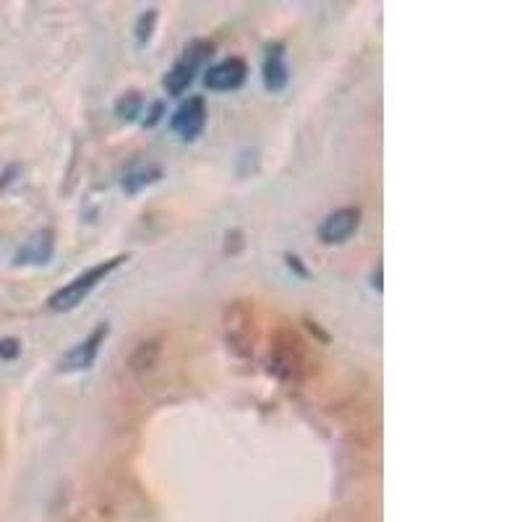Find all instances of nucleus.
I'll list each match as a JSON object with an SVG mask.
<instances>
[{"instance_id":"f8f14e48","label":"nucleus","mask_w":522,"mask_h":522,"mask_svg":"<svg viewBox=\"0 0 522 522\" xmlns=\"http://www.w3.org/2000/svg\"><path fill=\"white\" fill-rule=\"evenodd\" d=\"M141 108H144V97H141V92L128 89V92H123L121 97H118V102H115V115H118L121 121L131 123L139 118Z\"/></svg>"},{"instance_id":"f257e3e1","label":"nucleus","mask_w":522,"mask_h":522,"mask_svg":"<svg viewBox=\"0 0 522 522\" xmlns=\"http://www.w3.org/2000/svg\"><path fill=\"white\" fill-rule=\"evenodd\" d=\"M128 259H131L128 254H118V256H113V259L94 264V267H89L87 272H81V275H76L74 280L66 282L63 288L55 290V293L47 298V306L53 308V311H58V314L74 311V308H79L81 303L87 301L94 290L100 288L102 282L113 275L115 269L121 267V264H126Z\"/></svg>"},{"instance_id":"9b49d317","label":"nucleus","mask_w":522,"mask_h":522,"mask_svg":"<svg viewBox=\"0 0 522 522\" xmlns=\"http://www.w3.org/2000/svg\"><path fill=\"white\" fill-rule=\"evenodd\" d=\"M160 355H162L160 340H144L141 345H136V350L131 353V361H128V366H131L134 374H147V371H152L154 366H157Z\"/></svg>"},{"instance_id":"6e6552de","label":"nucleus","mask_w":522,"mask_h":522,"mask_svg":"<svg viewBox=\"0 0 522 522\" xmlns=\"http://www.w3.org/2000/svg\"><path fill=\"white\" fill-rule=\"evenodd\" d=\"M261 76H264L267 92L280 94L282 89L288 87L290 68L288 61H285V45H282V42L267 45V58H264V66H261Z\"/></svg>"},{"instance_id":"423d86ee","label":"nucleus","mask_w":522,"mask_h":522,"mask_svg":"<svg viewBox=\"0 0 522 522\" xmlns=\"http://www.w3.org/2000/svg\"><path fill=\"white\" fill-rule=\"evenodd\" d=\"M53 254H55V230L40 228L34 230L27 241L21 243V248L14 256V264L16 267H42V264H47V261L53 259Z\"/></svg>"},{"instance_id":"ddd939ff","label":"nucleus","mask_w":522,"mask_h":522,"mask_svg":"<svg viewBox=\"0 0 522 522\" xmlns=\"http://www.w3.org/2000/svg\"><path fill=\"white\" fill-rule=\"evenodd\" d=\"M154 24H157V11L154 8H149V11H144V14L139 16V21H136V42L139 45H147L149 40H152V32H154Z\"/></svg>"},{"instance_id":"20e7f679","label":"nucleus","mask_w":522,"mask_h":522,"mask_svg":"<svg viewBox=\"0 0 522 522\" xmlns=\"http://www.w3.org/2000/svg\"><path fill=\"white\" fill-rule=\"evenodd\" d=\"M361 228V209L358 207H340L335 212H329L319 225V241L327 246H340V243L350 241Z\"/></svg>"},{"instance_id":"2eb2a0df","label":"nucleus","mask_w":522,"mask_h":522,"mask_svg":"<svg viewBox=\"0 0 522 522\" xmlns=\"http://www.w3.org/2000/svg\"><path fill=\"white\" fill-rule=\"evenodd\" d=\"M162 115H165V102H162V100L152 102V108H149L147 118H144V128L157 126V123L162 121Z\"/></svg>"},{"instance_id":"dca6fc26","label":"nucleus","mask_w":522,"mask_h":522,"mask_svg":"<svg viewBox=\"0 0 522 522\" xmlns=\"http://www.w3.org/2000/svg\"><path fill=\"white\" fill-rule=\"evenodd\" d=\"M285 259H288V267H290V269H295V272H298V275H301V277H308V272L301 267V259H298V256L285 254Z\"/></svg>"},{"instance_id":"7ed1b4c3","label":"nucleus","mask_w":522,"mask_h":522,"mask_svg":"<svg viewBox=\"0 0 522 522\" xmlns=\"http://www.w3.org/2000/svg\"><path fill=\"white\" fill-rule=\"evenodd\" d=\"M108 335H110V324L108 322L97 324L84 340L76 342L74 348L68 350L61 361H58V371H61V374H74V371L92 369V363L97 361V353H100V348L105 345Z\"/></svg>"},{"instance_id":"9d476101","label":"nucleus","mask_w":522,"mask_h":522,"mask_svg":"<svg viewBox=\"0 0 522 522\" xmlns=\"http://www.w3.org/2000/svg\"><path fill=\"white\" fill-rule=\"evenodd\" d=\"M162 181V168L160 165H154V162H141V165H134V168L128 170L126 175H123V191L126 194H139L141 188L152 186V183Z\"/></svg>"},{"instance_id":"0eeeda50","label":"nucleus","mask_w":522,"mask_h":522,"mask_svg":"<svg viewBox=\"0 0 522 522\" xmlns=\"http://www.w3.org/2000/svg\"><path fill=\"white\" fill-rule=\"evenodd\" d=\"M248 79V66L243 58H228V61L217 63V66H209L207 76H204V84L212 92H233V89H241Z\"/></svg>"},{"instance_id":"1a4fd4ad","label":"nucleus","mask_w":522,"mask_h":522,"mask_svg":"<svg viewBox=\"0 0 522 522\" xmlns=\"http://www.w3.org/2000/svg\"><path fill=\"white\" fill-rule=\"evenodd\" d=\"M272 363V371L282 379H293L295 371L301 369L303 353H301V342L293 340L290 345H275V355L269 358Z\"/></svg>"},{"instance_id":"39448f33","label":"nucleus","mask_w":522,"mask_h":522,"mask_svg":"<svg viewBox=\"0 0 522 522\" xmlns=\"http://www.w3.org/2000/svg\"><path fill=\"white\" fill-rule=\"evenodd\" d=\"M207 102L204 97H188L181 108L175 110L170 128L175 134L181 136L183 141H196L204 134V126H207Z\"/></svg>"},{"instance_id":"4468645a","label":"nucleus","mask_w":522,"mask_h":522,"mask_svg":"<svg viewBox=\"0 0 522 522\" xmlns=\"http://www.w3.org/2000/svg\"><path fill=\"white\" fill-rule=\"evenodd\" d=\"M21 355V342L16 337H3L0 340V361H14Z\"/></svg>"},{"instance_id":"f03ea898","label":"nucleus","mask_w":522,"mask_h":522,"mask_svg":"<svg viewBox=\"0 0 522 522\" xmlns=\"http://www.w3.org/2000/svg\"><path fill=\"white\" fill-rule=\"evenodd\" d=\"M212 53H215V42L212 40H191L186 45V50H183L181 61H175L173 68H170L168 74H165V89H168L170 94H183L186 92L191 84H194L196 79V71H199L204 63L212 58Z\"/></svg>"},{"instance_id":"f3484780","label":"nucleus","mask_w":522,"mask_h":522,"mask_svg":"<svg viewBox=\"0 0 522 522\" xmlns=\"http://www.w3.org/2000/svg\"><path fill=\"white\" fill-rule=\"evenodd\" d=\"M374 288L382 293V264H379V267H376V272H374Z\"/></svg>"}]
</instances>
